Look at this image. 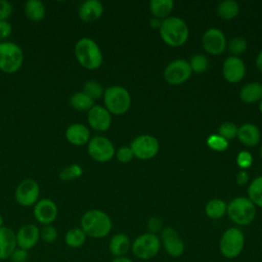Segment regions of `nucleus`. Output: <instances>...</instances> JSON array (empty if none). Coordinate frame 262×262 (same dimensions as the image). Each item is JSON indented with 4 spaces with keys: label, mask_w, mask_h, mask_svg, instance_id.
Returning <instances> with one entry per match:
<instances>
[{
    "label": "nucleus",
    "mask_w": 262,
    "mask_h": 262,
    "mask_svg": "<svg viewBox=\"0 0 262 262\" xmlns=\"http://www.w3.org/2000/svg\"><path fill=\"white\" fill-rule=\"evenodd\" d=\"M111 217L103 211L91 209L86 211L80 220V227L87 236L92 238H102L108 235L112 230Z\"/></svg>",
    "instance_id": "1"
},
{
    "label": "nucleus",
    "mask_w": 262,
    "mask_h": 262,
    "mask_svg": "<svg viewBox=\"0 0 262 262\" xmlns=\"http://www.w3.org/2000/svg\"><path fill=\"white\" fill-rule=\"evenodd\" d=\"M74 54L80 66L90 71L99 69L103 61L102 52L98 44L88 37H83L76 42Z\"/></svg>",
    "instance_id": "2"
},
{
    "label": "nucleus",
    "mask_w": 262,
    "mask_h": 262,
    "mask_svg": "<svg viewBox=\"0 0 262 262\" xmlns=\"http://www.w3.org/2000/svg\"><path fill=\"white\" fill-rule=\"evenodd\" d=\"M188 28L185 21L177 16H169L163 19L160 27V36L169 46L183 45L188 38Z\"/></svg>",
    "instance_id": "3"
},
{
    "label": "nucleus",
    "mask_w": 262,
    "mask_h": 262,
    "mask_svg": "<svg viewBox=\"0 0 262 262\" xmlns=\"http://www.w3.org/2000/svg\"><path fill=\"white\" fill-rule=\"evenodd\" d=\"M102 97L104 107L110 114L116 116L124 115L131 105L130 93L122 86L107 87L104 89Z\"/></svg>",
    "instance_id": "4"
},
{
    "label": "nucleus",
    "mask_w": 262,
    "mask_h": 262,
    "mask_svg": "<svg viewBox=\"0 0 262 262\" xmlns=\"http://www.w3.org/2000/svg\"><path fill=\"white\" fill-rule=\"evenodd\" d=\"M231 221L237 225H249L256 216V206L246 196H237L233 199L226 209Z\"/></svg>",
    "instance_id": "5"
},
{
    "label": "nucleus",
    "mask_w": 262,
    "mask_h": 262,
    "mask_svg": "<svg viewBox=\"0 0 262 262\" xmlns=\"http://www.w3.org/2000/svg\"><path fill=\"white\" fill-rule=\"evenodd\" d=\"M24 62V52L19 45L13 42H0V71L5 74L17 72Z\"/></svg>",
    "instance_id": "6"
},
{
    "label": "nucleus",
    "mask_w": 262,
    "mask_h": 262,
    "mask_svg": "<svg viewBox=\"0 0 262 262\" xmlns=\"http://www.w3.org/2000/svg\"><path fill=\"white\" fill-rule=\"evenodd\" d=\"M245 246V236L241 229L230 227L226 229L220 238L219 250L223 257L227 259L236 258Z\"/></svg>",
    "instance_id": "7"
},
{
    "label": "nucleus",
    "mask_w": 262,
    "mask_h": 262,
    "mask_svg": "<svg viewBox=\"0 0 262 262\" xmlns=\"http://www.w3.org/2000/svg\"><path fill=\"white\" fill-rule=\"evenodd\" d=\"M161 248V241L157 234L146 232L138 235L131 243L132 254L140 260H149L157 256Z\"/></svg>",
    "instance_id": "8"
},
{
    "label": "nucleus",
    "mask_w": 262,
    "mask_h": 262,
    "mask_svg": "<svg viewBox=\"0 0 262 262\" xmlns=\"http://www.w3.org/2000/svg\"><path fill=\"white\" fill-rule=\"evenodd\" d=\"M40 196V186L33 178L21 180L15 188L14 199L21 207H33Z\"/></svg>",
    "instance_id": "9"
},
{
    "label": "nucleus",
    "mask_w": 262,
    "mask_h": 262,
    "mask_svg": "<svg viewBox=\"0 0 262 262\" xmlns=\"http://www.w3.org/2000/svg\"><path fill=\"white\" fill-rule=\"evenodd\" d=\"M87 151L94 161L99 163L108 162L115 156L114 144L110 139L101 135L90 138L87 143Z\"/></svg>",
    "instance_id": "10"
},
{
    "label": "nucleus",
    "mask_w": 262,
    "mask_h": 262,
    "mask_svg": "<svg viewBox=\"0 0 262 262\" xmlns=\"http://www.w3.org/2000/svg\"><path fill=\"white\" fill-rule=\"evenodd\" d=\"M159 141L151 135H140L134 138L130 144L134 157L139 160H149L159 151Z\"/></svg>",
    "instance_id": "11"
},
{
    "label": "nucleus",
    "mask_w": 262,
    "mask_h": 262,
    "mask_svg": "<svg viewBox=\"0 0 262 262\" xmlns=\"http://www.w3.org/2000/svg\"><path fill=\"white\" fill-rule=\"evenodd\" d=\"M191 72L189 62L184 59H176L165 68L164 78L170 85H180L188 80Z\"/></svg>",
    "instance_id": "12"
},
{
    "label": "nucleus",
    "mask_w": 262,
    "mask_h": 262,
    "mask_svg": "<svg viewBox=\"0 0 262 262\" xmlns=\"http://www.w3.org/2000/svg\"><path fill=\"white\" fill-rule=\"evenodd\" d=\"M33 214L36 221L41 225L52 224L58 215L56 204L50 199H41L33 206Z\"/></svg>",
    "instance_id": "13"
},
{
    "label": "nucleus",
    "mask_w": 262,
    "mask_h": 262,
    "mask_svg": "<svg viewBox=\"0 0 262 262\" xmlns=\"http://www.w3.org/2000/svg\"><path fill=\"white\" fill-rule=\"evenodd\" d=\"M161 244L171 257H180L184 252V243L178 232L173 227H165L161 231Z\"/></svg>",
    "instance_id": "14"
},
{
    "label": "nucleus",
    "mask_w": 262,
    "mask_h": 262,
    "mask_svg": "<svg viewBox=\"0 0 262 262\" xmlns=\"http://www.w3.org/2000/svg\"><path fill=\"white\" fill-rule=\"evenodd\" d=\"M202 44L206 52L209 54H221L226 47V37L221 30L211 28L204 33Z\"/></svg>",
    "instance_id": "15"
},
{
    "label": "nucleus",
    "mask_w": 262,
    "mask_h": 262,
    "mask_svg": "<svg viewBox=\"0 0 262 262\" xmlns=\"http://www.w3.org/2000/svg\"><path fill=\"white\" fill-rule=\"evenodd\" d=\"M15 237L17 248L29 251L38 244L40 239V228L33 223L24 224L15 232Z\"/></svg>",
    "instance_id": "16"
},
{
    "label": "nucleus",
    "mask_w": 262,
    "mask_h": 262,
    "mask_svg": "<svg viewBox=\"0 0 262 262\" xmlns=\"http://www.w3.org/2000/svg\"><path fill=\"white\" fill-rule=\"evenodd\" d=\"M87 122L93 130L103 132L111 127L112 116L104 106L94 104L87 112Z\"/></svg>",
    "instance_id": "17"
},
{
    "label": "nucleus",
    "mask_w": 262,
    "mask_h": 262,
    "mask_svg": "<svg viewBox=\"0 0 262 262\" xmlns=\"http://www.w3.org/2000/svg\"><path fill=\"white\" fill-rule=\"evenodd\" d=\"M222 74L227 82L238 83L246 75L245 62L237 56H229L223 62Z\"/></svg>",
    "instance_id": "18"
},
{
    "label": "nucleus",
    "mask_w": 262,
    "mask_h": 262,
    "mask_svg": "<svg viewBox=\"0 0 262 262\" xmlns=\"http://www.w3.org/2000/svg\"><path fill=\"white\" fill-rule=\"evenodd\" d=\"M64 136L69 143L80 146L88 143L90 140V130L84 124L73 123L66 129Z\"/></svg>",
    "instance_id": "19"
},
{
    "label": "nucleus",
    "mask_w": 262,
    "mask_h": 262,
    "mask_svg": "<svg viewBox=\"0 0 262 262\" xmlns=\"http://www.w3.org/2000/svg\"><path fill=\"white\" fill-rule=\"evenodd\" d=\"M103 13V5L98 0H86L78 9V16L82 21L92 23L100 18Z\"/></svg>",
    "instance_id": "20"
},
{
    "label": "nucleus",
    "mask_w": 262,
    "mask_h": 262,
    "mask_svg": "<svg viewBox=\"0 0 262 262\" xmlns=\"http://www.w3.org/2000/svg\"><path fill=\"white\" fill-rule=\"evenodd\" d=\"M16 248L15 232L7 226L0 227V260L9 259Z\"/></svg>",
    "instance_id": "21"
},
{
    "label": "nucleus",
    "mask_w": 262,
    "mask_h": 262,
    "mask_svg": "<svg viewBox=\"0 0 262 262\" xmlns=\"http://www.w3.org/2000/svg\"><path fill=\"white\" fill-rule=\"evenodd\" d=\"M236 136L239 142H242L246 146L257 145L261 138L259 128L251 123L243 124L239 128H237Z\"/></svg>",
    "instance_id": "22"
},
{
    "label": "nucleus",
    "mask_w": 262,
    "mask_h": 262,
    "mask_svg": "<svg viewBox=\"0 0 262 262\" xmlns=\"http://www.w3.org/2000/svg\"><path fill=\"white\" fill-rule=\"evenodd\" d=\"M131 249V241L126 233L119 232L114 234L108 243L110 253L114 257H123Z\"/></svg>",
    "instance_id": "23"
},
{
    "label": "nucleus",
    "mask_w": 262,
    "mask_h": 262,
    "mask_svg": "<svg viewBox=\"0 0 262 262\" xmlns=\"http://www.w3.org/2000/svg\"><path fill=\"white\" fill-rule=\"evenodd\" d=\"M26 16L32 21H40L45 17L46 8L42 1L28 0L24 5Z\"/></svg>",
    "instance_id": "24"
},
{
    "label": "nucleus",
    "mask_w": 262,
    "mask_h": 262,
    "mask_svg": "<svg viewBox=\"0 0 262 262\" xmlns=\"http://www.w3.org/2000/svg\"><path fill=\"white\" fill-rule=\"evenodd\" d=\"M241 99L246 103H253L262 99V85L257 82L246 84L241 92Z\"/></svg>",
    "instance_id": "25"
},
{
    "label": "nucleus",
    "mask_w": 262,
    "mask_h": 262,
    "mask_svg": "<svg viewBox=\"0 0 262 262\" xmlns=\"http://www.w3.org/2000/svg\"><path fill=\"white\" fill-rule=\"evenodd\" d=\"M173 7L174 2L172 0H151L149 2V10L154 17L158 19L169 17Z\"/></svg>",
    "instance_id": "26"
},
{
    "label": "nucleus",
    "mask_w": 262,
    "mask_h": 262,
    "mask_svg": "<svg viewBox=\"0 0 262 262\" xmlns=\"http://www.w3.org/2000/svg\"><path fill=\"white\" fill-rule=\"evenodd\" d=\"M69 103L72 108L79 111V112H88L93 105L94 100L86 95L84 92L79 91L72 94L69 98Z\"/></svg>",
    "instance_id": "27"
},
{
    "label": "nucleus",
    "mask_w": 262,
    "mask_h": 262,
    "mask_svg": "<svg viewBox=\"0 0 262 262\" xmlns=\"http://www.w3.org/2000/svg\"><path fill=\"white\" fill-rule=\"evenodd\" d=\"M216 12L222 19H232L239 12V5L236 1L225 0L218 4Z\"/></svg>",
    "instance_id": "28"
},
{
    "label": "nucleus",
    "mask_w": 262,
    "mask_h": 262,
    "mask_svg": "<svg viewBox=\"0 0 262 262\" xmlns=\"http://www.w3.org/2000/svg\"><path fill=\"white\" fill-rule=\"evenodd\" d=\"M87 235L81 227H73L69 229L64 235V243L68 247L77 249L86 243Z\"/></svg>",
    "instance_id": "29"
},
{
    "label": "nucleus",
    "mask_w": 262,
    "mask_h": 262,
    "mask_svg": "<svg viewBox=\"0 0 262 262\" xmlns=\"http://www.w3.org/2000/svg\"><path fill=\"white\" fill-rule=\"evenodd\" d=\"M227 205L220 199H213L209 201L205 207L206 215L211 219H219L226 213Z\"/></svg>",
    "instance_id": "30"
},
{
    "label": "nucleus",
    "mask_w": 262,
    "mask_h": 262,
    "mask_svg": "<svg viewBox=\"0 0 262 262\" xmlns=\"http://www.w3.org/2000/svg\"><path fill=\"white\" fill-rule=\"evenodd\" d=\"M248 199L255 205L262 208V176L256 177L248 187Z\"/></svg>",
    "instance_id": "31"
},
{
    "label": "nucleus",
    "mask_w": 262,
    "mask_h": 262,
    "mask_svg": "<svg viewBox=\"0 0 262 262\" xmlns=\"http://www.w3.org/2000/svg\"><path fill=\"white\" fill-rule=\"evenodd\" d=\"M82 89H83L82 92H84L86 95H88L93 100L99 99L100 97L103 96V93H104V89H103L102 85L95 80L86 81L83 84Z\"/></svg>",
    "instance_id": "32"
},
{
    "label": "nucleus",
    "mask_w": 262,
    "mask_h": 262,
    "mask_svg": "<svg viewBox=\"0 0 262 262\" xmlns=\"http://www.w3.org/2000/svg\"><path fill=\"white\" fill-rule=\"evenodd\" d=\"M82 174H83L82 167L78 164H72V165H69L68 167L63 168L59 172L58 177L61 181L70 182V181L78 179L79 177L82 176Z\"/></svg>",
    "instance_id": "33"
},
{
    "label": "nucleus",
    "mask_w": 262,
    "mask_h": 262,
    "mask_svg": "<svg viewBox=\"0 0 262 262\" xmlns=\"http://www.w3.org/2000/svg\"><path fill=\"white\" fill-rule=\"evenodd\" d=\"M58 236V231L57 228L52 225H43L40 228V238L46 243V244H52L57 239Z\"/></svg>",
    "instance_id": "34"
},
{
    "label": "nucleus",
    "mask_w": 262,
    "mask_h": 262,
    "mask_svg": "<svg viewBox=\"0 0 262 262\" xmlns=\"http://www.w3.org/2000/svg\"><path fill=\"white\" fill-rule=\"evenodd\" d=\"M247 47H248V43H247L246 39H244L242 37L232 38L228 45L229 52L231 54H233V56H237V55L244 53L247 50Z\"/></svg>",
    "instance_id": "35"
},
{
    "label": "nucleus",
    "mask_w": 262,
    "mask_h": 262,
    "mask_svg": "<svg viewBox=\"0 0 262 262\" xmlns=\"http://www.w3.org/2000/svg\"><path fill=\"white\" fill-rule=\"evenodd\" d=\"M207 143L209 147L216 151H223L228 146V141L221 137L219 134H212L208 137Z\"/></svg>",
    "instance_id": "36"
},
{
    "label": "nucleus",
    "mask_w": 262,
    "mask_h": 262,
    "mask_svg": "<svg viewBox=\"0 0 262 262\" xmlns=\"http://www.w3.org/2000/svg\"><path fill=\"white\" fill-rule=\"evenodd\" d=\"M208 59L203 54H195L190 58V69L195 73H203L208 69Z\"/></svg>",
    "instance_id": "37"
},
{
    "label": "nucleus",
    "mask_w": 262,
    "mask_h": 262,
    "mask_svg": "<svg viewBox=\"0 0 262 262\" xmlns=\"http://www.w3.org/2000/svg\"><path fill=\"white\" fill-rule=\"evenodd\" d=\"M218 132L221 137H223L224 139H226L228 141V140L233 139L236 136L237 127L231 122H224L220 125Z\"/></svg>",
    "instance_id": "38"
},
{
    "label": "nucleus",
    "mask_w": 262,
    "mask_h": 262,
    "mask_svg": "<svg viewBox=\"0 0 262 262\" xmlns=\"http://www.w3.org/2000/svg\"><path fill=\"white\" fill-rule=\"evenodd\" d=\"M252 162H253L252 155L248 150H242L238 152L236 157V163L239 168L245 170L252 165Z\"/></svg>",
    "instance_id": "39"
},
{
    "label": "nucleus",
    "mask_w": 262,
    "mask_h": 262,
    "mask_svg": "<svg viewBox=\"0 0 262 262\" xmlns=\"http://www.w3.org/2000/svg\"><path fill=\"white\" fill-rule=\"evenodd\" d=\"M116 157H117V160L119 162H121V163H128V162H130L132 160L134 155H133V151L130 148V146H122L116 152Z\"/></svg>",
    "instance_id": "40"
},
{
    "label": "nucleus",
    "mask_w": 262,
    "mask_h": 262,
    "mask_svg": "<svg viewBox=\"0 0 262 262\" xmlns=\"http://www.w3.org/2000/svg\"><path fill=\"white\" fill-rule=\"evenodd\" d=\"M12 5L6 0H0V20H7L12 14Z\"/></svg>",
    "instance_id": "41"
},
{
    "label": "nucleus",
    "mask_w": 262,
    "mask_h": 262,
    "mask_svg": "<svg viewBox=\"0 0 262 262\" xmlns=\"http://www.w3.org/2000/svg\"><path fill=\"white\" fill-rule=\"evenodd\" d=\"M28 258H29L28 251L20 248H16L9 257L11 262H27Z\"/></svg>",
    "instance_id": "42"
},
{
    "label": "nucleus",
    "mask_w": 262,
    "mask_h": 262,
    "mask_svg": "<svg viewBox=\"0 0 262 262\" xmlns=\"http://www.w3.org/2000/svg\"><path fill=\"white\" fill-rule=\"evenodd\" d=\"M12 34V26L8 20H0V39H6Z\"/></svg>",
    "instance_id": "43"
},
{
    "label": "nucleus",
    "mask_w": 262,
    "mask_h": 262,
    "mask_svg": "<svg viewBox=\"0 0 262 262\" xmlns=\"http://www.w3.org/2000/svg\"><path fill=\"white\" fill-rule=\"evenodd\" d=\"M147 228H148L150 233L156 234L157 232H159L162 229V221H161V219L158 218V217L149 218V220L147 221Z\"/></svg>",
    "instance_id": "44"
},
{
    "label": "nucleus",
    "mask_w": 262,
    "mask_h": 262,
    "mask_svg": "<svg viewBox=\"0 0 262 262\" xmlns=\"http://www.w3.org/2000/svg\"><path fill=\"white\" fill-rule=\"evenodd\" d=\"M236 183L238 185H245L248 180H249V174L247 173V171L245 170H241L237 174H236Z\"/></svg>",
    "instance_id": "45"
},
{
    "label": "nucleus",
    "mask_w": 262,
    "mask_h": 262,
    "mask_svg": "<svg viewBox=\"0 0 262 262\" xmlns=\"http://www.w3.org/2000/svg\"><path fill=\"white\" fill-rule=\"evenodd\" d=\"M161 24H162V21H161L160 19L156 18V17H152V18L149 20V26H150L151 28H154V29H160Z\"/></svg>",
    "instance_id": "46"
},
{
    "label": "nucleus",
    "mask_w": 262,
    "mask_h": 262,
    "mask_svg": "<svg viewBox=\"0 0 262 262\" xmlns=\"http://www.w3.org/2000/svg\"><path fill=\"white\" fill-rule=\"evenodd\" d=\"M256 66H257V69L262 73V50L259 52V54L256 57Z\"/></svg>",
    "instance_id": "47"
},
{
    "label": "nucleus",
    "mask_w": 262,
    "mask_h": 262,
    "mask_svg": "<svg viewBox=\"0 0 262 262\" xmlns=\"http://www.w3.org/2000/svg\"><path fill=\"white\" fill-rule=\"evenodd\" d=\"M112 262H133L131 259L123 256V257H115Z\"/></svg>",
    "instance_id": "48"
},
{
    "label": "nucleus",
    "mask_w": 262,
    "mask_h": 262,
    "mask_svg": "<svg viewBox=\"0 0 262 262\" xmlns=\"http://www.w3.org/2000/svg\"><path fill=\"white\" fill-rule=\"evenodd\" d=\"M3 222H4V220H3V216H2V214L0 213V227L4 226V225H3Z\"/></svg>",
    "instance_id": "49"
},
{
    "label": "nucleus",
    "mask_w": 262,
    "mask_h": 262,
    "mask_svg": "<svg viewBox=\"0 0 262 262\" xmlns=\"http://www.w3.org/2000/svg\"><path fill=\"white\" fill-rule=\"evenodd\" d=\"M259 111L262 113V99H261L260 102H259Z\"/></svg>",
    "instance_id": "50"
},
{
    "label": "nucleus",
    "mask_w": 262,
    "mask_h": 262,
    "mask_svg": "<svg viewBox=\"0 0 262 262\" xmlns=\"http://www.w3.org/2000/svg\"><path fill=\"white\" fill-rule=\"evenodd\" d=\"M260 155H261V158H262V146L260 147Z\"/></svg>",
    "instance_id": "51"
}]
</instances>
